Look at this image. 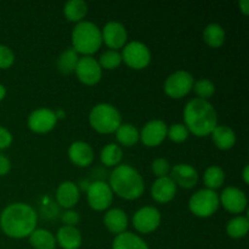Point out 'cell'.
Wrapping results in <instances>:
<instances>
[{
    "label": "cell",
    "instance_id": "cell-1",
    "mask_svg": "<svg viewBox=\"0 0 249 249\" xmlns=\"http://www.w3.org/2000/svg\"><path fill=\"white\" fill-rule=\"evenodd\" d=\"M38 215L29 204L12 203L0 214V228L11 238L29 237L36 229Z\"/></svg>",
    "mask_w": 249,
    "mask_h": 249
},
{
    "label": "cell",
    "instance_id": "cell-2",
    "mask_svg": "<svg viewBox=\"0 0 249 249\" xmlns=\"http://www.w3.org/2000/svg\"><path fill=\"white\" fill-rule=\"evenodd\" d=\"M184 121L187 130L196 136L209 135L218 125V113L208 100H190L184 109Z\"/></svg>",
    "mask_w": 249,
    "mask_h": 249
},
{
    "label": "cell",
    "instance_id": "cell-3",
    "mask_svg": "<svg viewBox=\"0 0 249 249\" xmlns=\"http://www.w3.org/2000/svg\"><path fill=\"white\" fill-rule=\"evenodd\" d=\"M109 187L112 192L126 201L138 199L145 191L142 177L135 168L128 164L117 165L109 175Z\"/></svg>",
    "mask_w": 249,
    "mask_h": 249
},
{
    "label": "cell",
    "instance_id": "cell-4",
    "mask_svg": "<svg viewBox=\"0 0 249 249\" xmlns=\"http://www.w3.org/2000/svg\"><path fill=\"white\" fill-rule=\"evenodd\" d=\"M72 45L78 53L84 56L92 55L102 45L101 29L92 22H79L73 28Z\"/></svg>",
    "mask_w": 249,
    "mask_h": 249
},
{
    "label": "cell",
    "instance_id": "cell-5",
    "mask_svg": "<svg viewBox=\"0 0 249 249\" xmlns=\"http://www.w3.org/2000/svg\"><path fill=\"white\" fill-rule=\"evenodd\" d=\"M89 123L97 133L112 134L122 125V117L113 105L99 104L90 111Z\"/></svg>",
    "mask_w": 249,
    "mask_h": 249
},
{
    "label": "cell",
    "instance_id": "cell-6",
    "mask_svg": "<svg viewBox=\"0 0 249 249\" xmlns=\"http://www.w3.org/2000/svg\"><path fill=\"white\" fill-rule=\"evenodd\" d=\"M219 206V195L209 189L199 190L192 195L189 201L190 211L198 218H209L218 211Z\"/></svg>",
    "mask_w": 249,
    "mask_h": 249
},
{
    "label": "cell",
    "instance_id": "cell-7",
    "mask_svg": "<svg viewBox=\"0 0 249 249\" xmlns=\"http://www.w3.org/2000/svg\"><path fill=\"white\" fill-rule=\"evenodd\" d=\"M122 61L133 70H143L151 62L150 49L140 41H131L123 49Z\"/></svg>",
    "mask_w": 249,
    "mask_h": 249
},
{
    "label": "cell",
    "instance_id": "cell-8",
    "mask_svg": "<svg viewBox=\"0 0 249 249\" xmlns=\"http://www.w3.org/2000/svg\"><path fill=\"white\" fill-rule=\"evenodd\" d=\"M194 77L186 71H177L165 79L164 92L172 99L186 96L194 88Z\"/></svg>",
    "mask_w": 249,
    "mask_h": 249
},
{
    "label": "cell",
    "instance_id": "cell-9",
    "mask_svg": "<svg viewBox=\"0 0 249 249\" xmlns=\"http://www.w3.org/2000/svg\"><path fill=\"white\" fill-rule=\"evenodd\" d=\"M113 201V192L105 181H94L88 189V203L94 211H106Z\"/></svg>",
    "mask_w": 249,
    "mask_h": 249
},
{
    "label": "cell",
    "instance_id": "cell-10",
    "mask_svg": "<svg viewBox=\"0 0 249 249\" xmlns=\"http://www.w3.org/2000/svg\"><path fill=\"white\" fill-rule=\"evenodd\" d=\"M160 211L155 207H142L133 216L134 228L141 233H151L160 225Z\"/></svg>",
    "mask_w": 249,
    "mask_h": 249
},
{
    "label": "cell",
    "instance_id": "cell-11",
    "mask_svg": "<svg viewBox=\"0 0 249 249\" xmlns=\"http://www.w3.org/2000/svg\"><path fill=\"white\" fill-rule=\"evenodd\" d=\"M75 74L78 79L85 85H95L101 80L102 68L91 56H83L78 61Z\"/></svg>",
    "mask_w": 249,
    "mask_h": 249
},
{
    "label": "cell",
    "instance_id": "cell-12",
    "mask_svg": "<svg viewBox=\"0 0 249 249\" xmlns=\"http://www.w3.org/2000/svg\"><path fill=\"white\" fill-rule=\"evenodd\" d=\"M57 123L55 111L50 108L34 109L28 117V126L33 133L45 134L53 130Z\"/></svg>",
    "mask_w": 249,
    "mask_h": 249
},
{
    "label": "cell",
    "instance_id": "cell-13",
    "mask_svg": "<svg viewBox=\"0 0 249 249\" xmlns=\"http://www.w3.org/2000/svg\"><path fill=\"white\" fill-rule=\"evenodd\" d=\"M221 206L232 214H241L247 208V196L242 190L237 187L229 186L223 190L219 197Z\"/></svg>",
    "mask_w": 249,
    "mask_h": 249
},
{
    "label": "cell",
    "instance_id": "cell-14",
    "mask_svg": "<svg viewBox=\"0 0 249 249\" xmlns=\"http://www.w3.org/2000/svg\"><path fill=\"white\" fill-rule=\"evenodd\" d=\"M167 133V124L160 119H153L145 124L140 133V140L147 147H156L165 140Z\"/></svg>",
    "mask_w": 249,
    "mask_h": 249
},
{
    "label": "cell",
    "instance_id": "cell-15",
    "mask_svg": "<svg viewBox=\"0 0 249 249\" xmlns=\"http://www.w3.org/2000/svg\"><path fill=\"white\" fill-rule=\"evenodd\" d=\"M102 33V41H105L111 50L124 48L128 40V33L125 27L119 22H108L105 24Z\"/></svg>",
    "mask_w": 249,
    "mask_h": 249
},
{
    "label": "cell",
    "instance_id": "cell-16",
    "mask_svg": "<svg viewBox=\"0 0 249 249\" xmlns=\"http://www.w3.org/2000/svg\"><path fill=\"white\" fill-rule=\"evenodd\" d=\"M170 172H172V175L169 177L170 179L174 181L177 186L182 187V189H192L198 182V173L190 164H185V163L177 164L170 169Z\"/></svg>",
    "mask_w": 249,
    "mask_h": 249
},
{
    "label": "cell",
    "instance_id": "cell-17",
    "mask_svg": "<svg viewBox=\"0 0 249 249\" xmlns=\"http://www.w3.org/2000/svg\"><path fill=\"white\" fill-rule=\"evenodd\" d=\"M68 157L74 165L85 168L94 160V151L89 143L84 141H74L68 148Z\"/></svg>",
    "mask_w": 249,
    "mask_h": 249
},
{
    "label": "cell",
    "instance_id": "cell-18",
    "mask_svg": "<svg viewBox=\"0 0 249 249\" xmlns=\"http://www.w3.org/2000/svg\"><path fill=\"white\" fill-rule=\"evenodd\" d=\"M177 195V185L169 177L158 178L151 187V196L158 203H168Z\"/></svg>",
    "mask_w": 249,
    "mask_h": 249
},
{
    "label": "cell",
    "instance_id": "cell-19",
    "mask_svg": "<svg viewBox=\"0 0 249 249\" xmlns=\"http://www.w3.org/2000/svg\"><path fill=\"white\" fill-rule=\"evenodd\" d=\"M79 189L72 181H63L56 190V201L61 207L71 209L79 201Z\"/></svg>",
    "mask_w": 249,
    "mask_h": 249
},
{
    "label": "cell",
    "instance_id": "cell-20",
    "mask_svg": "<svg viewBox=\"0 0 249 249\" xmlns=\"http://www.w3.org/2000/svg\"><path fill=\"white\" fill-rule=\"evenodd\" d=\"M104 224L109 232L114 235H121L125 232L128 228V216L125 212L119 208L109 209L104 216Z\"/></svg>",
    "mask_w": 249,
    "mask_h": 249
},
{
    "label": "cell",
    "instance_id": "cell-21",
    "mask_svg": "<svg viewBox=\"0 0 249 249\" xmlns=\"http://www.w3.org/2000/svg\"><path fill=\"white\" fill-rule=\"evenodd\" d=\"M56 241L63 249H79L83 237L80 231L75 226H65L58 229Z\"/></svg>",
    "mask_w": 249,
    "mask_h": 249
},
{
    "label": "cell",
    "instance_id": "cell-22",
    "mask_svg": "<svg viewBox=\"0 0 249 249\" xmlns=\"http://www.w3.org/2000/svg\"><path fill=\"white\" fill-rule=\"evenodd\" d=\"M212 139L214 145L220 150H230L236 143V134L230 126L216 125L212 131Z\"/></svg>",
    "mask_w": 249,
    "mask_h": 249
},
{
    "label": "cell",
    "instance_id": "cell-23",
    "mask_svg": "<svg viewBox=\"0 0 249 249\" xmlns=\"http://www.w3.org/2000/svg\"><path fill=\"white\" fill-rule=\"evenodd\" d=\"M112 249H148V246L138 235H134L131 232H123L116 236Z\"/></svg>",
    "mask_w": 249,
    "mask_h": 249
},
{
    "label": "cell",
    "instance_id": "cell-24",
    "mask_svg": "<svg viewBox=\"0 0 249 249\" xmlns=\"http://www.w3.org/2000/svg\"><path fill=\"white\" fill-rule=\"evenodd\" d=\"M29 243L34 249H55L56 238L45 229H36L29 235Z\"/></svg>",
    "mask_w": 249,
    "mask_h": 249
},
{
    "label": "cell",
    "instance_id": "cell-25",
    "mask_svg": "<svg viewBox=\"0 0 249 249\" xmlns=\"http://www.w3.org/2000/svg\"><path fill=\"white\" fill-rule=\"evenodd\" d=\"M87 12L88 5L83 0H70L63 6V14L71 22H82V19L87 16Z\"/></svg>",
    "mask_w": 249,
    "mask_h": 249
},
{
    "label": "cell",
    "instance_id": "cell-26",
    "mask_svg": "<svg viewBox=\"0 0 249 249\" xmlns=\"http://www.w3.org/2000/svg\"><path fill=\"white\" fill-rule=\"evenodd\" d=\"M226 34L223 27L218 23H211L204 28L203 39L211 48H220L225 41Z\"/></svg>",
    "mask_w": 249,
    "mask_h": 249
},
{
    "label": "cell",
    "instance_id": "cell-27",
    "mask_svg": "<svg viewBox=\"0 0 249 249\" xmlns=\"http://www.w3.org/2000/svg\"><path fill=\"white\" fill-rule=\"evenodd\" d=\"M116 138L121 145L131 147L140 140V133L133 124H122L116 130Z\"/></svg>",
    "mask_w": 249,
    "mask_h": 249
},
{
    "label": "cell",
    "instance_id": "cell-28",
    "mask_svg": "<svg viewBox=\"0 0 249 249\" xmlns=\"http://www.w3.org/2000/svg\"><path fill=\"white\" fill-rule=\"evenodd\" d=\"M78 61H79V56H78L77 51L73 48L67 49L57 58L58 71L63 74H71V73L75 72Z\"/></svg>",
    "mask_w": 249,
    "mask_h": 249
},
{
    "label": "cell",
    "instance_id": "cell-29",
    "mask_svg": "<svg viewBox=\"0 0 249 249\" xmlns=\"http://www.w3.org/2000/svg\"><path fill=\"white\" fill-rule=\"evenodd\" d=\"M203 181L207 189L215 190L223 186L224 181H225V173L218 165H211L207 168L203 175Z\"/></svg>",
    "mask_w": 249,
    "mask_h": 249
},
{
    "label": "cell",
    "instance_id": "cell-30",
    "mask_svg": "<svg viewBox=\"0 0 249 249\" xmlns=\"http://www.w3.org/2000/svg\"><path fill=\"white\" fill-rule=\"evenodd\" d=\"M123 151L117 143H108L101 151V162L106 167H117L122 162Z\"/></svg>",
    "mask_w": 249,
    "mask_h": 249
},
{
    "label": "cell",
    "instance_id": "cell-31",
    "mask_svg": "<svg viewBox=\"0 0 249 249\" xmlns=\"http://www.w3.org/2000/svg\"><path fill=\"white\" fill-rule=\"evenodd\" d=\"M249 220L247 216H236L226 225V232L232 238H242L248 233Z\"/></svg>",
    "mask_w": 249,
    "mask_h": 249
},
{
    "label": "cell",
    "instance_id": "cell-32",
    "mask_svg": "<svg viewBox=\"0 0 249 249\" xmlns=\"http://www.w3.org/2000/svg\"><path fill=\"white\" fill-rule=\"evenodd\" d=\"M97 62L104 70H116L122 65V55L117 50H107L102 53Z\"/></svg>",
    "mask_w": 249,
    "mask_h": 249
},
{
    "label": "cell",
    "instance_id": "cell-33",
    "mask_svg": "<svg viewBox=\"0 0 249 249\" xmlns=\"http://www.w3.org/2000/svg\"><path fill=\"white\" fill-rule=\"evenodd\" d=\"M192 89L195 90L198 99L208 100L215 92V85L209 79H199L198 82L194 83V88Z\"/></svg>",
    "mask_w": 249,
    "mask_h": 249
},
{
    "label": "cell",
    "instance_id": "cell-34",
    "mask_svg": "<svg viewBox=\"0 0 249 249\" xmlns=\"http://www.w3.org/2000/svg\"><path fill=\"white\" fill-rule=\"evenodd\" d=\"M190 131L187 130V128L185 126V124L181 123H175L173 124L170 128H168L167 138H169L173 142L181 143L184 141H186V139L189 138Z\"/></svg>",
    "mask_w": 249,
    "mask_h": 249
},
{
    "label": "cell",
    "instance_id": "cell-35",
    "mask_svg": "<svg viewBox=\"0 0 249 249\" xmlns=\"http://www.w3.org/2000/svg\"><path fill=\"white\" fill-rule=\"evenodd\" d=\"M15 62V53L9 46L0 44V70H7Z\"/></svg>",
    "mask_w": 249,
    "mask_h": 249
},
{
    "label": "cell",
    "instance_id": "cell-36",
    "mask_svg": "<svg viewBox=\"0 0 249 249\" xmlns=\"http://www.w3.org/2000/svg\"><path fill=\"white\" fill-rule=\"evenodd\" d=\"M152 173L158 178H164L168 177V174L170 173V164L165 158H157V160H153L152 163Z\"/></svg>",
    "mask_w": 249,
    "mask_h": 249
},
{
    "label": "cell",
    "instance_id": "cell-37",
    "mask_svg": "<svg viewBox=\"0 0 249 249\" xmlns=\"http://www.w3.org/2000/svg\"><path fill=\"white\" fill-rule=\"evenodd\" d=\"M62 221L65 226H75L79 223V214L77 212L68 209L67 212L62 214Z\"/></svg>",
    "mask_w": 249,
    "mask_h": 249
},
{
    "label": "cell",
    "instance_id": "cell-38",
    "mask_svg": "<svg viewBox=\"0 0 249 249\" xmlns=\"http://www.w3.org/2000/svg\"><path fill=\"white\" fill-rule=\"evenodd\" d=\"M12 143V135L6 128L0 126V150L7 148Z\"/></svg>",
    "mask_w": 249,
    "mask_h": 249
},
{
    "label": "cell",
    "instance_id": "cell-39",
    "mask_svg": "<svg viewBox=\"0 0 249 249\" xmlns=\"http://www.w3.org/2000/svg\"><path fill=\"white\" fill-rule=\"evenodd\" d=\"M11 169V163H10L9 158L5 157L4 155H0V177L6 175Z\"/></svg>",
    "mask_w": 249,
    "mask_h": 249
},
{
    "label": "cell",
    "instance_id": "cell-40",
    "mask_svg": "<svg viewBox=\"0 0 249 249\" xmlns=\"http://www.w3.org/2000/svg\"><path fill=\"white\" fill-rule=\"evenodd\" d=\"M238 5H240V9H241V11H242V14L246 15V16H248L249 15V1L248 0H241V1L238 2Z\"/></svg>",
    "mask_w": 249,
    "mask_h": 249
},
{
    "label": "cell",
    "instance_id": "cell-41",
    "mask_svg": "<svg viewBox=\"0 0 249 249\" xmlns=\"http://www.w3.org/2000/svg\"><path fill=\"white\" fill-rule=\"evenodd\" d=\"M242 178H243V181H245V184H249V167L248 165H246L245 169H243Z\"/></svg>",
    "mask_w": 249,
    "mask_h": 249
},
{
    "label": "cell",
    "instance_id": "cell-42",
    "mask_svg": "<svg viewBox=\"0 0 249 249\" xmlns=\"http://www.w3.org/2000/svg\"><path fill=\"white\" fill-rule=\"evenodd\" d=\"M5 96H6V88L2 84H0V101H2Z\"/></svg>",
    "mask_w": 249,
    "mask_h": 249
},
{
    "label": "cell",
    "instance_id": "cell-43",
    "mask_svg": "<svg viewBox=\"0 0 249 249\" xmlns=\"http://www.w3.org/2000/svg\"><path fill=\"white\" fill-rule=\"evenodd\" d=\"M55 114H56V118L57 119H63L66 116V113L62 111V109H57V111H55Z\"/></svg>",
    "mask_w": 249,
    "mask_h": 249
}]
</instances>
